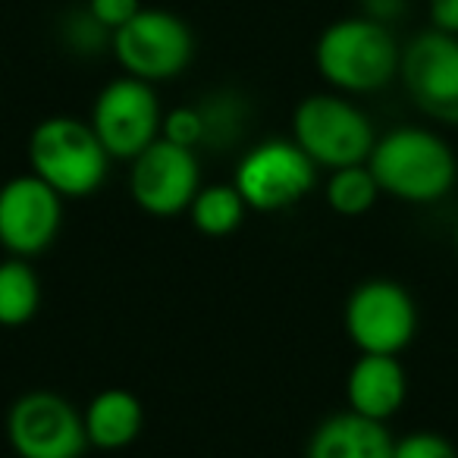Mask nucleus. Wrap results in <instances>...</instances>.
I'll use <instances>...</instances> for the list:
<instances>
[{"instance_id":"nucleus-1","label":"nucleus","mask_w":458,"mask_h":458,"mask_svg":"<svg viewBox=\"0 0 458 458\" xmlns=\"http://www.w3.org/2000/svg\"><path fill=\"white\" fill-rule=\"evenodd\" d=\"M402 45L393 29L368 16H343L314 41V66L339 95H374L399 76Z\"/></svg>"},{"instance_id":"nucleus-2","label":"nucleus","mask_w":458,"mask_h":458,"mask_svg":"<svg viewBox=\"0 0 458 458\" xmlns=\"http://www.w3.org/2000/svg\"><path fill=\"white\" fill-rule=\"evenodd\" d=\"M368 166L383 195L408 204L439 201L458 179V160L449 141L420 126H399L380 135Z\"/></svg>"},{"instance_id":"nucleus-3","label":"nucleus","mask_w":458,"mask_h":458,"mask_svg":"<svg viewBox=\"0 0 458 458\" xmlns=\"http://www.w3.org/2000/svg\"><path fill=\"white\" fill-rule=\"evenodd\" d=\"M110 154L89 120L47 116L29 135V164L64 198H89L107 182Z\"/></svg>"},{"instance_id":"nucleus-4","label":"nucleus","mask_w":458,"mask_h":458,"mask_svg":"<svg viewBox=\"0 0 458 458\" xmlns=\"http://www.w3.org/2000/svg\"><path fill=\"white\" fill-rule=\"evenodd\" d=\"M293 141L318 164V170L368 164L377 145L374 123L349 95L320 91L293 110Z\"/></svg>"},{"instance_id":"nucleus-5","label":"nucleus","mask_w":458,"mask_h":458,"mask_svg":"<svg viewBox=\"0 0 458 458\" xmlns=\"http://www.w3.org/2000/svg\"><path fill=\"white\" fill-rule=\"evenodd\" d=\"M110 54L126 76L141 82H166L189 70L195 35L182 16L160 7H141L126 26L110 35Z\"/></svg>"},{"instance_id":"nucleus-6","label":"nucleus","mask_w":458,"mask_h":458,"mask_svg":"<svg viewBox=\"0 0 458 458\" xmlns=\"http://www.w3.org/2000/svg\"><path fill=\"white\" fill-rule=\"evenodd\" d=\"M233 185L245 198L249 210H289L314 191L318 164L293 139H267L242 154L233 173Z\"/></svg>"},{"instance_id":"nucleus-7","label":"nucleus","mask_w":458,"mask_h":458,"mask_svg":"<svg viewBox=\"0 0 458 458\" xmlns=\"http://www.w3.org/2000/svg\"><path fill=\"white\" fill-rule=\"evenodd\" d=\"M345 336L358 355H399L418 333V305L395 280H364L345 301Z\"/></svg>"},{"instance_id":"nucleus-8","label":"nucleus","mask_w":458,"mask_h":458,"mask_svg":"<svg viewBox=\"0 0 458 458\" xmlns=\"http://www.w3.org/2000/svg\"><path fill=\"white\" fill-rule=\"evenodd\" d=\"M89 123L110 157L135 160L148 145L160 139L164 110L151 82L123 72L120 79H110L98 91Z\"/></svg>"},{"instance_id":"nucleus-9","label":"nucleus","mask_w":458,"mask_h":458,"mask_svg":"<svg viewBox=\"0 0 458 458\" xmlns=\"http://www.w3.org/2000/svg\"><path fill=\"white\" fill-rule=\"evenodd\" d=\"M7 443L16 458H82L89 449L82 411L47 389H32L10 405Z\"/></svg>"},{"instance_id":"nucleus-10","label":"nucleus","mask_w":458,"mask_h":458,"mask_svg":"<svg viewBox=\"0 0 458 458\" xmlns=\"http://www.w3.org/2000/svg\"><path fill=\"white\" fill-rule=\"evenodd\" d=\"M399 79L420 114L458 126V35L418 32L402 47Z\"/></svg>"},{"instance_id":"nucleus-11","label":"nucleus","mask_w":458,"mask_h":458,"mask_svg":"<svg viewBox=\"0 0 458 458\" xmlns=\"http://www.w3.org/2000/svg\"><path fill=\"white\" fill-rule=\"evenodd\" d=\"M201 189V164L191 148L157 139L135 160H129V191L148 216H179Z\"/></svg>"},{"instance_id":"nucleus-12","label":"nucleus","mask_w":458,"mask_h":458,"mask_svg":"<svg viewBox=\"0 0 458 458\" xmlns=\"http://www.w3.org/2000/svg\"><path fill=\"white\" fill-rule=\"evenodd\" d=\"M64 226V195L35 173L0 185V245L10 258H35L54 245Z\"/></svg>"},{"instance_id":"nucleus-13","label":"nucleus","mask_w":458,"mask_h":458,"mask_svg":"<svg viewBox=\"0 0 458 458\" xmlns=\"http://www.w3.org/2000/svg\"><path fill=\"white\" fill-rule=\"evenodd\" d=\"M408 395V377L399 355H358L345 377V399L349 408L364 418L386 424Z\"/></svg>"},{"instance_id":"nucleus-14","label":"nucleus","mask_w":458,"mask_h":458,"mask_svg":"<svg viewBox=\"0 0 458 458\" xmlns=\"http://www.w3.org/2000/svg\"><path fill=\"white\" fill-rule=\"evenodd\" d=\"M393 433L383 420L358 411L330 414L314 427L308 439V458H393Z\"/></svg>"},{"instance_id":"nucleus-15","label":"nucleus","mask_w":458,"mask_h":458,"mask_svg":"<svg viewBox=\"0 0 458 458\" xmlns=\"http://www.w3.org/2000/svg\"><path fill=\"white\" fill-rule=\"evenodd\" d=\"M82 420L91 449L120 452L141 437L145 408H141L139 395H132L129 389H104L85 405Z\"/></svg>"},{"instance_id":"nucleus-16","label":"nucleus","mask_w":458,"mask_h":458,"mask_svg":"<svg viewBox=\"0 0 458 458\" xmlns=\"http://www.w3.org/2000/svg\"><path fill=\"white\" fill-rule=\"evenodd\" d=\"M189 220L191 226L208 239H223L233 236L239 226H242L245 214H249V204L239 195V189L233 182H214L198 189V195L189 204Z\"/></svg>"},{"instance_id":"nucleus-17","label":"nucleus","mask_w":458,"mask_h":458,"mask_svg":"<svg viewBox=\"0 0 458 458\" xmlns=\"http://www.w3.org/2000/svg\"><path fill=\"white\" fill-rule=\"evenodd\" d=\"M41 308V280L26 258L0 261V327H26Z\"/></svg>"},{"instance_id":"nucleus-18","label":"nucleus","mask_w":458,"mask_h":458,"mask_svg":"<svg viewBox=\"0 0 458 458\" xmlns=\"http://www.w3.org/2000/svg\"><path fill=\"white\" fill-rule=\"evenodd\" d=\"M327 204H330L333 214L339 216H364L368 210H374L377 198L383 195L380 185H377L374 173L368 164L355 166H339L330 170V179L324 185Z\"/></svg>"},{"instance_id":"nucleus-19","label":"nucleus","mask_w":458,"mask_h":458,"mask_svg":"<svg viewBox=\"0 0 458 458\" xmlns=\"http://www.w3.org/2000/svg\"><path fill=\"white\" fill-rule=\"evenodd\" d=\"M201 123H204V145L210 151H226V148L239 145L245 132V123H249V107L239 95L233 91H216L208 95L201 104Z\"/></svg>"},{"instance_id":"nucleus-20","label":"nucleus","mask_w":458,"mask_h":458,"mask_svg":"<svg viewBox=\"0 0 458 458\" xmlns=\"http://www.w3.org/2000/svg\"><path fill=\"white\" fill-rule=\"evenodd\" d=\"M160 139L198 151V148L204 145V123H201V110H198V104H182V107H173L170 114H164V123H160Z\"/></svg>"},{"instance_id":"nucleus-21","label":"nucleus","mask_w":458,"mask_h":458,"mask_svg":"<svg viewBox=\"0 0 458 458\" xmlns=\"http://www.w3.org/2000/svg\"><path fill=\"white\" fill-rule=\"evenodd\" d=\"M64 41L72 54H82V57H91V54L104 51V47L110 51V32L89 10H82V13L70 16L64 22Z\"/></svg>"},{"instance_id":"nucleus-22","label":"nucleus","mask_w":458,"mask_h":458,"mask_svg":"<svg viewBox=\"0 0 458 458\" xmlns=\"http://www.w3.org/2000/svg\"><path fill=\"white\" fill-rule=\"evenodd\" d=\"M393 458H458V449L449 443V437L437 430H414L395 439Z\"/></svg>"},{"instance_id":"nucleus-23","label":"nucleus","mask_w":458,"mask_h":458,"mask_svg":"<svg viewBox=\"0 0 458 458\" xmlns=\"http://www.w3.org/2000/svg\"><path fill=\"white\" fill-rule=\"evenodd\" d=\"M85 10L114 35L116 29L126 26V22L139 13L141 0H85Z\"/></svg>"},{"instance_id":"nucleus-24","label":"nucleus","mask_w":458,"mask_h":458,"mask_svg":"<svg viewBox=\"0 0 458 458\" xmlns=\"http://www.w3.org/2000/svg\"><path fill=\"white\" fill-rule=\"evenodd\" d=\"M427 16H430V29L458 35V0H427Z\"/></svg>"},{"instance_id":"nucleus-25","label":"nucleus","mask_w":458,"mask_h":458,"mask_svg":"<svg viewBox=\"0 0 458 458\" xmlns=\"http://www.w3.org/2000/svg\"><path fill=\"white\" fill-rule=\"evenodd\" d=\"M402 13H405V0H361V16L383 22V26H393Z\"/></svg>"},{"instance_id":"nucleus-26","label":"nucleus","mask_w":458,"mask_h":458,"mask_svg":"<svg viewBox=\"0 0 458 458\" xmlns=\"http://www.w3.org/2000/svg\"><path fill=\"white\" fill-rule=\"evenodd\" d=\"M455 255H458V226H455Z\"/></svg>"}]
</instances>
